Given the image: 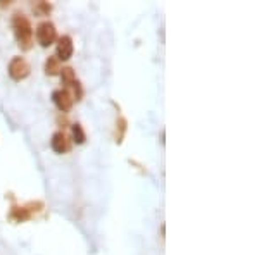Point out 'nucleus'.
Masks as SVG:
<instances>
[{
	"mask_svg": "<svg viewBox=\"0 0 259 255\" xmlns=\"http://www.w3.org/2000/svg\"><path fill=\"white\" fill-rule=\"evenodd\" d=\"M12 30H14L16 41H18L19 48L28 52L33 47V26L31 21L21 12H16L12 16Z\"/></svg>",
	"mask_w": 259,
	"mask_h": 255,
	"instance_id": "nucleus-1",
	"label": "nucleus"
},
{
	"mask_svg": "<svg viewBox=\"0 0 259 255\" xmlns=\"http://www.w3.org/2000/svg\"><path fill=\"white\" fill-rule=\"evenodd\" d=\"M7 73L14 81H23L30 76L31 73V66L24 57H12L9 66H7Z\"/></svg>",
	"mask_w": 259,
	"mask_h": 255,
	"instance_id": "nucleus-2",
	"label": "nucleus"
},
{
	"mask_svg": "<svg viewBox=\"0 0 259 255\" xmlns=\"http://www.w3.org/2000/svg\"><path fill=\"white\" fill-rule=\"evenodd\" d=\"M36 40L41 47H50L52 43L57 41V30L56 24L52 21H41V23L36 26Z\"/></svg>",
	"mask_w": 259,
	"mask_h": 255,
	"instance_id": "nucleus-3",
	"label": "nucleus"
},
{
	"mask_svg": "<svg viewBox=\"0 0 259 255\" xmlns=\"http://www.w3.org/2000/svg\"><path fill=\"white\" fill-rule=\"evenodd\" d=\"M52 102L56 104V107L59 109L62 114H66V112H69L71 109H73V95H71L69 90L62 88V90H56L52 93Z\"/></svg>",
	"mask_w": 259,
	"mask_h": 255,
	"instance_id": "nucleus-4",
	"label": "nucleus"
},
{
	"mask_svg": "<svg viewBox=\"0 0 259 255\" xmlns=\"http://www.w3.org/2000/svg\"><path fill=\"white\" fill-rule=\"evenodd\" d=\"M57 59L61 61H69L73 57V52H74V43H73V38L69 35H62L61 38H57Z\"/></svg>",
	"mask_w": 259,
	"mask_h": 255,
	"instance_id": "nucleus-5",
	"label": "nucleus"
},
{
	"mask_svg": "<svg viewBox=\"0 0 259 255\" xmlns=\"http://www.w3.org/2000/svg\"><path fill=\"white\" fill-rule=\"evenodd\" d=\"M50 147L56 154H68L71 150V140L64 131H56L50 140Z\"/></svg>",
	"mask_w": 259,
	"mask_h": 255,
	"instance_id": "nucleus-6",
	"label": "nucleus"
},
{
	"mask_svg": "<svg viewBox=\"0 0 259 255\" xmlns=\"http://www.w3.org/2000/svg\"><path fill=\"white\" fill-rule=\"evenodd\" d=\"M31 212L28 211L26 206H14L9 212V219L12 223H26L31 219Z\"/></svg>",
	"mask_w": 259,
	"mask_h": 255,
	"instance_id": "nucleus-7",
	"label": "nucleus"
},
{
	"mask_svg": "<svg viewBox=\"0 0 259 255\" xmlns=\"http://www.w3.org/2000/svg\"><path fill=\"white\" fill-rule=\"evenodd\" d=\"M128 131V121L123 116H118L116 118V124H114V141L118 145H121L124 141V136H126Z\"/></svg>",
	"mask_w": 259,
	"mask_h": 255,
	"instance_id": "nucleus-8",
	"label": "nucleus"
},
{
	"mask_svg": "<svg viewBox=\"0 0 259 255\" xmlns=\"http://www.w3.org/2000/svg\"><path fill=\"white\" fill-rule=\"evenodd\" d=\"M44 71H45V74H47V76H57V74L61 73V62H59V59H57L56 56H50L49 59L45 61Z\"/></svg>",
	"mask_w": 259,
	"mask_h": 255,
	"instance_id": "nucleus-9",
	"label": "nucleus"
},
{
	"mask_svg": "<svg viewBox=\"0 0 259 255\" xmlns=\"http://www.w3.org/2000/svg\"><path fill=\"white\" fill-rule=\"evenodd\" d=\"M71 135H73V141L78 145H83L87 141V133L80 123L71 124Z\"/></svg>",
	"mask_w": 259,
	"mask_h": 255,
	"instance_id": "nucleus-10",
	"label": "nucleus"
},
{
	"mask_svg": "<svg viewBox=\"0 0 259 255\" xmlns=\"http://www.w3.org/2000/svg\"><path fill=\"white\" fill-rule=\"evenodd\" d=\"M61 79H62V85L66 86V90H69V86L76 81V73H74L73 68H61Z\"/></svg>",
	"mask_w": 259,
	"mask_h": 255,
	"instance_id": "nucleus-11",
	"label": "nucleus"
},
{
	"mask_svg": "<svg viewBox=\"0 0 259 255\" xmlns=\"http://www.w3.org/2000/svg\"><path fill=\"white\" fill-rule=\"evenodd\" d=\"M69 88L73 90V93H71V95H73V100H76V102H80V100L83 98V95H85V91H83V86H81V83H80V81H78V79H76V81H74L73 85L69 86Z\"/></svg>",
	"mask_w": 259,
	"mask_h": 255,
	"instance_id": "nucleus-12",
	"label": "nucleus"
},
{
	"mask_svg": "<svg viewBox=\"0 0 259 255\" xmlns=\"http://www.w3.org/2000/svg\"><path fill=\"white\" fill-rule=\"evenodd\" d=\"M35 11L40 12L41 16H49V12L52 11V6H50L49 2H44V0H41V2H36Z\"/></svg>",
	"mask_w": 259,
	"mask_h": 255,
	"instance_id": "nucleus-13",
	"label": "nucleus"
}]
</instances>
